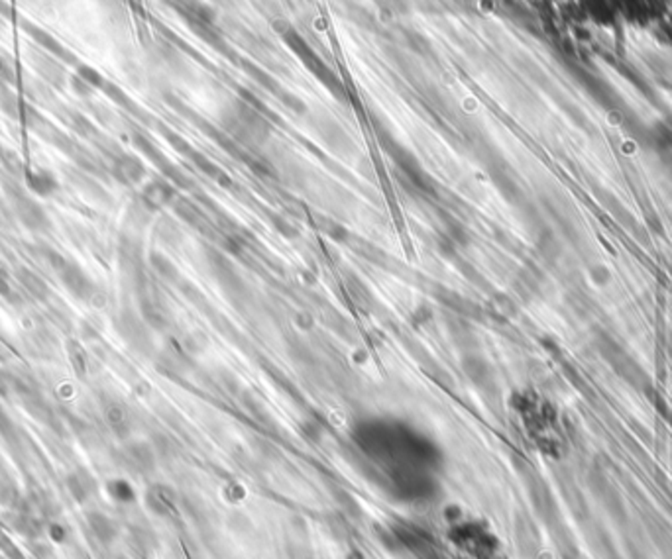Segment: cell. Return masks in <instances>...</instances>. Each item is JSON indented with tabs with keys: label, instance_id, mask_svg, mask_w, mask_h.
<instances>
[{
	"label": "cell",
	"instance_id": "13",
	"mask_svg": "<svg viewBox=\"0 0 672 559\" xmlns=\"http://www.w3.org/2000/svg\"><path fill=\"white\" fill-rule=\"evenodd\" d=\"M106 491H109V495H111L114 501H119V503H132V501H134V491H132V487L128 485L126 481H109V483H106Z\"/></svg>",
	"mask_w": 672,
	"mask_h": 559
},
{
	"label": "cell",
	"instance_id": "12",
	"mask_svg": "<svg viewBox=\"0 0 672 559\" xmlns=\"http://www.w3.org/2000/svg\"><path fill=\"white\" fill-rule=\"evenodd\" d=\"M26 30H28V32L32 34L34 40L38 41V43H41L44 48L48 49L49 53H54V56H57V57H65V59H69V56H67V51H65V49L61 48V46H59V43H57V41L54 40V38H51L49 34L41 32V30H38V28H34V26H26Z\"/></svg>",
	"mask_w": 672,
	"mask_h": 559
},
{
	"label": "cell",
	"instance_id": "15",
	"mask_svg": "<svg viewBox=\"0 0 672 559\" xmlns=\"http://www.w3.org/2000/svg\"><path fill=\"white\" fill-rule=\"evenodd\" d=\"M71 85H73V91H75L79 96H89L91 93H93V87H89L87 83H85V81H81L77 75L71 79Z\"/></svg>",
	"mask_w": 672,
	"mask_h": 559
},
{
	"label": "cell",
	"instance_id": "8",
	"mask_svg": "<svg viewBox=\"0 0 672 559\" xmlns=\"http://www.w3.org/2000/svg\"><path fill=\"white\" fill-rule=\"evenodd\" d=\"M146 504H148V508H150L154 514H158V516H169L171 512H174V495H171V491L166 487H161V485H156V487H151L148 493H146Z\"/></svg>",
	"mask_w": 672,
	"mask_h": 559
},
{
	"label": "cell",
	"instance_id": "3",
	"mask_svg": "<svg viewBox=\"0 0 672 559\" xmlns=\"http://www.w3.org/2000/svg\"><path fill=\"white\" fill-rule=\"evenodd\" d=\"M65 487L77 503H87L91 496L96 493V481L85 469H75L65 477Z\"/></svg>",
	"mask_w": 672,
	"mask_h": 559
},
{
	"label": "cell",
	"instance_id": "9",
	"mask_svg": "<svg viewBox=\"0 0 672 559\" xmlns=\"http://www.w3.org/2000/svg\"><path fill=\"white\" fill-rule=\"evenodd\" d=\"M18 281L22 283L26 291L32 294L36 300H48L49 299V287L48 283L41 279L38 273H34L30 269H18Z\"/></svg>",
	"mask_w": 672,
	"mask_h": 559
},
{
	"label": "cell",
	"instance_id": "17",
	"mask_svg": "<svg viewBox=\"0 0 672 559\" xmlns=\"http://www.w3.org/2000/svg\"><path fill=\"white\" fill-rule=\"evenodd\" d=\"M0 292H2V294H10L9 283H6V281H4L2 277H0Z\"/></svg>",
	"mask_w": 672,
	"mask_h": 559
},
{
	"label": "cell",
	"instance_id": "16",
	"mask_svg": "<svg viewBox=\"0 0 672 559\" xmlns=\"http://www.w3.org/2000/svg\"><path fill=\"white\" fill-rule=\"evenodd\" d=\"M0 79L12 81V71H10L9 63L4 59H0Z\"/></svg>",
	"mask_w": 672,
	"mask_h": 559
},
{
	"label": "cell",
	"instance_id": "4",
	"mask_svg": "<svg viewBox=\"0 0 672 559\" xmlns=\"http://www.w3.org/2000/svg\"><path fill=\"white\" fill-rule=\"evenodd\" d=\"M87 526L91 530V534L95 538L96 542L103 543V545H111L116 535H119V526L116 522L106 516L104 512H89L87 514Z\"/></svg>",
	"mask_w": 672,
	"mask_h": 559
},
{
	"label": "cell",
	"instance_id": "10",
	"mask_svg": "<svg viewBox=\"0 0 672 559\" xmlns=\"http://www.w3.org/2000/svg\"><path fill=\"white\" fill-rule=\"evenodd\" d=\"M112 171H114V175L119 177L120 181L126 183H134L142 177V165L132 158H120L112 167Z\"/></svg>",
	"mask_w": 672,
	"mask_h": 559
},
{
	"label": "cell",
	"instance_id": "6",
	"mask_svg": "<svg viewBox=\"0 0 672 559\" xmlns=\"http://www.w3.org/2000/svg\"><path fill=\"white\" fill-rule=\"evenodd\" d=\"M26 185L28 189L40 195V197H51L59 189V181L54 173H49L46 169H34L26 173Z\"/></svg>",
	"mask_w": 672,
	"mask_h": 559
},
{
	"label": "cell",
	"instance_id": "11",
	"mask_svg": "<svg viewBox=\"0 0 672 559\" xmlns=\"http://www.w3.org/2000/svg\"><path fill=\"white\" fill-rule=\"evenodd\" d=\"M67 355H69V361H71L73 371L79 375V377H85L87 375L89 369V361H87V354H85V347L81 346L79 342H75L71 339L69 344H67Z\"/></svg>",
	"mask_w": 672,
	"mask_h": 559
},
{
	"label": "cell",
	"instance_id": "2",
	"mask_svg": "<svg viewBox=\"0 0 672 559\" xmlns=\"http://www.w3.org/2000/svg\"><path fill=\"white\" fill-rule=\"evenodd\" d=\"M14 200V212H16L18 220L24 224L26 228L32 230V232H46L51 226L49 222L48 212L44 210V206L40 202H36L34 198L24 195L22 190H16L12 195Z\"/></svg>",
	"mask_w": 672,
	"mask_h": 559
},
{
	"label": "cell",
	"instance_id": "7",
	"mask_svg": "<svg viewBox=\"0 0 672 559\" xmlns=\"http://www.w3.org/2000/svg\"><path fill=\"white\" fill-rule=\"evenodd\" d=\"M104 422L120 438H124L130 432V414H128L126 406L122 402H106V406H104Z\"/></svg>",
	"mask_w": 672,
	"mask_h": 559
},
{
	"label": "cell",
	"instance_id": "14",
	"mask_svg": "<svg viewBox=\"0 0 672 559\" xmlns=\"http://www.w3.org/2000/svg\"><path fill=\"white\" fill-rule=\"evenodd\" d=\"M77 77L81 81H85L89 87H103V77L95 71V69H91L87 65H77Z\"/></svg>",
	"mask_w": 672,
	"mask_h": 559
},
{
	"label": "cell",
	"instance_id": "1",
	"mask_svg": "<svg viewBox=\"0 0 672 559\" xmlns=\"http://www.w3.org/2000/svg\"><path fill=\"white\" fill-rule=\"evenodd\" d=\"M46 255H48L49 267L56 271L57 277L61 279V283H64L65 289L71 292L75 299L87 300L93 297V292H95V284H93V281L89 279L87 273H85V271H83L77 263L65 260L61 253L54 252V250H49V247H48V252H46Z\"/></svg>",
	"mask_w": 672,
	"mask_h": 559
},
{
	"label": "cell",
	"instance_id": "5",
	"mask_svg": "<svg viewBox=\"0 0 672 559\" xmlns=\"http://www.w3.org/2000/svg\"><path fill=\"white\" fill-rule=\"evenodd\" d=\"M122 461L134 473H150L154 469V453L146 443H128L122 449Z\"/></svg>",
	"mask_w": 672,
	"mask_h": 559
}]
</instances>
